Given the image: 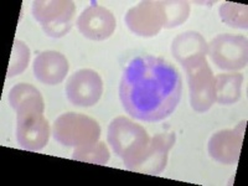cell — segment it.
<instances>
[{
    "label": "cell",
    "instance_id": "9a60e30c",
    "mask_svg": "<svg viewBox=\"0 0 248 186\" xmlns=\"http://www.w3.org/2000/svg\"><path fill=\"white\" fill-rule=\"evenodd\" d=\"M9 103L16 112V116L30 112L44 113L45 109V103L40 91L28 83H17L10 90Z\"/></svg>",
    "mask_w": 248,
    "mask_h": 186
},
{
    "label": "cell",
    "instance_id": "7c38bea8",
    "mask_svg": "<svg viewBox=\"0 0 248 186\" xmlns=\"http://www.w3.org/2000/svg\"><path fill=\"white\" fill-rule=\"evenodd\" d=\"M77 28L85 37L94 41L108 39L116 30V17L108 9L101 5L88 6L77 19Z\"/></svg>",
    "mask_w": 248,
    "mask_h": 186
},
{
    "label": "cell",
    "instance_id": "2e32d148",
    "mask_svg": "<svg viewBox=\"0 0 248 186\" xmlns=\"http://www.w3.org/2000/svg\"><path fill=\"white\" fill-rule=\"evenodd\" d=\"M243 76L241 74H220L215 76L216 102L218 105L231 106L241 98Z\"/></svg>",
    "mask_w": 248,
    "mask_h": 186
},
{
    "label": "cell",
    "instance_id": "ac0fdd59",
    "mask_svg": "<svg viewBox=\"0 0 248 186\" xmlns=\"http://www.w3.org/2000/svg\"><path fill=\"white\" fill-rule=\"evenodd\" d=\"M220 17L223 23L234 29L248 28V8L247 5L237 3H223L220 6Z\"/></svg>",
    "mask_w": 248,
    "mask_h": 186
},
{
    "label": "cell",
    "instance_id": "6da1fadb",
    "mask_svg": "<svg viewBox=\"0 0 248 186\" xmlns=\"http://www.w3.org/2000/svg\"><path fill=\"white\" fill-rule=\"evenodd\" d=\"M183 81L179 71L160 57L133 59L124 68L119 97L125 112L143 122H160L176 109Z\"/></svg>",
    "mask_w": 248,
    "mask_h": 186
},
{
    "label": "cell",
    "instance_id": "3957f363",
    "mask_svg": "<svg viewBox=\"0 0 248 186\" xmlns=\"http://www.w3.org/2000/svg\"><path fill=\"white\" fill-rule=\"evenodd\" d=\"M52 134L55 140L65 147H86L98 141L101 127L91 117L70 112L55 121Z\"/></svg>",
    "mask_w": 248,
    "mask_h": 186
},
{
    "label": "cell",
    "instance_id": "277c9868",
    "mask_svg": "<svg viewBox=\"0 0 248 186\" xmlns=\"http://www.w3.org/2000/svg\"><path fill=\"white\" fill-rule=\"evenodd\" d=\"M76 6L71 0H36L32 15L51 37H62L72 28Z\"/></svg>",
    "mask_w": 248,
    "mask_h": 186
},
{
    "label": "cell",
    "instance_id": "30bf717a",
    "mask_svg": "<svg viewBox=\"0 0 248 186\" xmlns=\"http://www.w3.org/2000/svg\"><path fill=\"white\" fill-rule=\"evenodd\" d=\"M50 137V125L41 112H30L16 116V138L23 149L39 152L46 147Z\"/></svg>",
    "mask_w": 248,
    "mask_h": 186
},
{
    "label": "cell",
    "instance_id": "7a4b0ae2",
    "mask_svg": "<svg viewBox=\"0 0 248 186\" xmlns=\"http://www.w3.org/2000/svg\"><path fill=\"white\" fill-rule=\"evenodd\" d=\"M149 141L147 130L125 117H117L108 127V143L127 169L140 158Z\"/></svg>",
    "mask_w": 248,
    "mask_h": 186
},
{
    "label": "cell",
    "instance_id": "52a82bcc",
    "mask_svg": "<svg viewBox=\"0 0 248 186\" xmlns=\"http://www.w3.org/2000/svg\"><path fill=\"white\" fill-rule=\"evenodd\" d=\"M125 24L132 32L139 36L152 37L158 35L167 24L163 1H140L128 10Z\"/></svg>",
    "mask_w": 248,
    "mask_h": 186
},
{
    "label": "cell",
    "instance_id": "4fadbf2b",
    "mask_svg": "<svg viewBox=\"0 0 248 186\" xmlns=\"http://www.w3.org/2000/svg\"><path fill=\"white\" fill-rule=\"evenodd\" d=\"M34 75L41 83L55 86L65 79L68 72V61L57 51H45L34 61Z\"/></svg>",
    "mask_w": 248,
    "mask_h": 186
},
{
    "label": "cell",
    "instance_id": "d6986e66",
    "mask_svg": "<svg viewBox=\"0 0 248 186\" xmlns=\"http://www.w3.org/2000/svg\"><path fill=\"white\" fill-rule=\"evenodd\" d=\"M29 60H30V48L23 41L15 40L14 45H13L12 56L9 61L8 77H14L24 72L29 65Z\"/></svg>",
    "mask_w": 248,
    "mask_h": 186
},
{
    "label": "cell",
    "instance_id": "8fae6325",
    "mask_svg": "<svg viewBox=\"0 0 248 186\" xmlns=\"http://www.w3.org/2000/svg\"><path fill=\"white\" fill-rule=\"evenodd\" d=\"M246 121L241 122L234 129H225L212 134L209 140V154L214 160L221 164L238 163L243 137H245Z\"/></svg>",
    "mask_w": 248,
    "mask_h": 186
},
{
    "label": "cell",
    "instance_id": "5b68a950",
    "mask_svg": "<svg viewBox=\"0 0 248 186\" xmlns=\"http://www.w3.org/2000/svg\"><path fill=\"white\" fill-rule=\"evenodd\" d=\"M184 68L187 75L192 109L199 113L207 112L216 102V88L215 76L206 57H201Z\"/></svg>",
    "mask_w": 248,
    "mask_h": 186
},
{
    "label": "cell",
    "instance_id": "5bb4252c",
    "mask_svg": "<svg viewBox=\"0 0 248 186\" xmlns=\"http://www.w3.org/2000/svg\"><path fill=\"white\" fill-rule=\"evenodd\" d=\"M207 51L209 47L205 39L196 31H186L178 35L171 44L172 56L180 62L183 67L201 57H206Z\"/></svg>",
    "mask_w": 248,
    "mask_h": 186
},
{
    "label": "cell",
    "instance_id": "e0dca14e",
    "mask_svg": "<svg viewBox=\"0 0 248 186\" xmlns=\"http://www.w3.org/2000/svg\"><path fill=\"white\" fill-rule=\"evenodd\" d=\"M72 159L85 163L98 164V165H106L109 160V150L107 145L102 141H97L86 147H78L75 149L72 154Z\"/></svg>",
    "mask_w": 248,
    "mask_h": 186
},
{
    "label": "cell",
    "instance_id": "ba28073f",
    "mask_svg": "<svg viewBox=\"0 0 248 186\" xmlns=\"http://www.w3.org/2000/svg\"><path fill=\"white\" fill-rule=\"evenodd\" d=\"M103 93V82L96 71L82 68L68 78L66 94L68 101L78 107L94 106Z\"/></svg>",
    "mask_w": 248,
    "mask_h": 186
},
{
    "label": "cell",
    "instance_id": "ffe728a7",
    "mask_svg": "<svg viewBox=\"0 0 248 186\" xmlns=\"http://www.w3.org/2000/svg\"><path fill=\"white\" fill-rule=\"evenodd\" d=\"M167 24L165 28L171 29L185 23L190 14V5L187 1H163Z\"/></svg>",
    "mask_w": 248,
    "mask_h": 186
},
{
    "label": "cell",
    "instance_id": "8992f818",
    "mask_svg": "<svg viewBox=\"0 0 248 186\" xmlns=\"http://www.w3.org/2000/svg\"><path fill=\"white\" fill-rule=\"evenodd\" d=\"M207 47L212 62L221 70L236 71L247 66L248 41L246 36L221 34Z\"/></svg>",
    "mask_w": 248,
    "mask_h": 186
},
{
    "label": "cell",
    "instance_id": "9c48e42d",
    "mask_svg": "<svg viewBox=\"0 0 248 186\" xmlns=\"http://www.w3.org/2000/svg\"><path fill=\"white\" fill-rule=\"evenodd\" d=\"M174 133H161L150 138L148 147L140 155V158L128 170L139 174L159 175L168 164L169 152L175 144Z\"/></svg>",
    "mask_w": 248,
    "mask_h": 186
}]
</instances>
